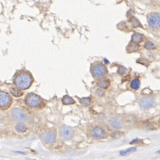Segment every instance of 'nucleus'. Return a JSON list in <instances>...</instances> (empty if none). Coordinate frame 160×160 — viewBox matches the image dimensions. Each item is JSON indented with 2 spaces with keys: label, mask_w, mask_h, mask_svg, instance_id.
<instances>
[{
  "label": "nucleus",
  "mask_w": 160,
  "mask_h": 160,
  "mask_svg": "<svg viewBox=\"0 0 160 160\" xmlns=\"http://www.w3.org/2000/svg\"><path fill=\"white\" fill-rule=\"evenodd\" d=\"M32 83H33V78L28 72H20L14 78V84L17 88L21 89L22 91L30 88Z\"/></svg>",
  "instance_id": "obj_1"
},
{
  "label": "nucleus",
  "mask_w": 160,
  "mask_h": 160,
  "mask_svg": "<svg viewBox=\"0 0 160 160\" xmlns=\"http://www.w3.org/2000/svg\"><path fill=\"white\" fill-rule=\"evenodd\" d=\"M25 103L28 107L32 108V109H38L43 106V100L40 96L34 95V93H30L25 98Z\"/></svg>",
  "instance_id": "obj_2"
},
{
  "label": "nucleus",
  "mask_w": 160,
  "mask_h": 160,
  "mask_svg": "<svg viewBox=\"0 0 160 160\" xmlns=\"http://www.w3.org/2000/svg\"><path fill=\"white\" fill-rule=\"evenodd\" d=\"M92 76L97 79H101L102 78H104L106 75L108 74V70L107 67L102 63H95L92 66L91 69Z\"/></svg>",
  "instance_id": "obj_3"
},
{
  "label": "nucleus",
  "mask_w": 160,
  "mask_h": 160,
  "mask_svg": "<svg viewBox=\"0 0 160 160\" xmlns=\"http://www.w3.org/2000/svg\"><path fill=\"white\" fill-rule=\"evenodd\" d=\"M12 104V97L9 93L0 91V109H6Z\"/></svg>",
  "instance_id": "obj_4"
},
{
  "label": "nucleus",
  "mask_w": 160,
  "mask_h": 160,
  "mask_svg": "<svg viewBox=\"0 0 160 160\" xmlns=\"http://www.w3.org/2000/svg\"><path fill=\"white\" fill-rule=\"evenodd\" d=\"M12 117L14 120L20 122V123H23L28 119L27 113L21 108H14L12 110Z\"/></svg>",
  "instance_id": "obj_5"
},
{
  "label": "nucleus",
  "mask_w": 160,
  "mask_h": 160,
  "mask_svg": "<svg viewBox=\"0 0 160 160\" xmlns=\"http://www.w3.org/2000/svg\"><path fill=\"white\" fill-rule=\"evenodd\" d=\"M60 136L63 140H69L74 136V129L68 126H62L60 128Z\"/></svg>",
  "instance_id": "obj_6"
},
{
  "label": "nucleus",
  "mask_w": 160,
  "mask_h": 160,
  "mask_svg": "<svg viewBox=\"0 0 160 160\" xmlns=\"http://www.w3.org/2000/svg\"><path fill=\"white\" fill-rule=\"evenodd\" d=\"M148 22L149 25L152 29H159L160 28V14L152 13L148 16Z\"/></svg>",
  "instance_id": "obj_7"
},
{
  "label": "nucleus",
  "mask_w": 160,
  "mask_h": 160,
  "mask_svg": "<svg viewBox=\"0 0 160 160\" xmlns=\"http://www.w3.org/2000/svg\"><path fill=\"white\" fill-rule=\"evenodd\" d=\"M155 100L151 97H143L139 101V105H140V108L143 109V110H146V109H151L155 106Z\"/></svg>",
  "instance_id": "obj_8"
},
{
  "label": "nucleus",
  "mask_w": 160,
  "mask_h": 160,
  "mask_svg": "<svg viewBox=\"0 0 160 160\" xmlns=\"http://www.w3.org/2000/svg\"><path fill=\"white\" fill-rule=\"evenodd\" d=\"M90 134L92 138H95V139H104L107 137L106 131L101 126L92 127L90 132Z\"/></svg>",
  "instance_id": "obj_9"
},
{
  "label": "nucleus",
  "mask_w": 160,
  "mask_h": 160,
  "mask_svg": "<svg viewBox=\"0 0 160 160\" xmlns=\"http://www.w3.org/2000/svg\"><path fill=\"white\" fill-rule=\"evenodd\" d=\"M109 126L113 130H119L123 127L124 122L119 117H113L109 120Z\"/></svg>",
  "instance_id": "obj_10"
},
{
  "label": "nucleus",
  "mask_w": 160,
  "mask_h": 160,
  "mask_svg": "<svg viewBox=\"0 0 160 160\" xmlns=\"http://www.w3.org/2000/svg\"><path fill=\"white\" fill-rule=\"evenodd\" d=\"M42 142L45 143H53L56 140V134L54 131H47L41 135Z\"/></svg>",
  "instance_id": "obj_11"
},
{
  "label": "nucleus",
  "mask_w": 160,
  "mask_h": 160,
  "mask_svg": "<svg viewBox=\"0 0 160 160\" xmlns=\"http://www.w3.org/2000/svg\"><path fill=\"white\" fill-rule=\"evenodd\" d=\"M97 86L101 89H107L109 86V80L107 78H101L97 83Z\"/></svg>",
  "instance_id": "obj_12"
},
{
  "label": "nucleus",
  "mask_w": 160,
  "mask_h": 160,
  "mask_svg": "<svg viewBox=\"0 0 160 160\" xmlns=\"http://www.w3.org/2000/svg\"><path fill=\"white\" fill-rule=\"evenodd\" d=\"M143 40V36L140 33H134L132 36V42H134L135 44H139Z\"/></svg>",
  "instance_id": "obj_13"
},
{
  "label": "nucleus",
  "mask_w": 160,
  "mask_h": 160,
  "mask_svg": "<svg viewBox=\"0 0 160 160\" xmlns=\"http://www.w3.org/2000/svg\"><path fill=\"white\" fill-rule=\"evenodd\" d=\"M15 130H16V132H18V133L23 134L27 131V126L24 123H18L15 126Z\"/></svg>",
  "instance_id": "obj_14"
},
{
  "label": "nucleus",
  "mask_w": 160,
  "mask_h": 160,
  "mask_svg": "<svg viewBox=\"0 0 160 160\" xmlns=\"http://www.w3.org/2000/svg\"><path fill=\"white\" fill-rule=\"evenodd\" d=\"M130 86L132 89H134V90H137L140 88V81L139 78H134L133 80L131 81V84H130Z\"/></svg>",
  "instance_id": "obj_15"
},
{
  "label": "nucleus",
  "mask_w": 160,
  "mask_h": 160,
  "mask_svg": "<svg viewBox=\"0 0 160 160\" xmlns=\"http://www.w3.org/2000/svg\"><path fill=\"white\" fill-rule=\"evenodd\" d=\"M136 151V148L135 147H132V148H129V149H126L125 150H121L119 152V154L121 156H126V155H129L131 153H134Z\"/></svg>",
  "instance_id": "obj_16"
},
{
  "label": "nucleus",
  "mask_w": 160,
  "mask_h": 160,
  "mask_svg": "<svg viewBox=\"0 0 160 160\" xmlns=\"http://www.w3.org/2000/svg\"><path fill=\"white\" fill-rule=\"evenodd\" d=\"M62 102H63L64 105H71V104H73V103L75 102V101H74V99L71 98L70 96L66 95V96H64V97L62 98Z\"/></svg>",
  "instance_id": "obj_17"
},
{
  "label": "nucleus",
  "mask_w": 160,
  "mask_h": 160,
  "mask_svg": "<svg viewBox=\"0 0 160 160\" xmlns=\"http://www.w3.org/2000/svg\"><path fill=\"white\" fill-rule=\"evenodd\" d=\"M11 95H13L15 97H20L22 95V91L17 87H13L11 88Z\"/></svg>",
  "instance_id": "obj_18"
},
{
  "label": "nucleus",
  "mask_w": 160,
  "mask_h": 160,
  "mask_svg": "<svg viewBox=\"0 0 160 160\" xmlns=\"http://www.w3.org/2000/svg\"><path fill=\"white\" fill-rule=\"evenodd\" d=\"M80 103L84 106H89L91 104V99L90 98H81L80 99Z\"/></svg>",
  "instance_id": "obj_19"
},
{
  "label": "nucleus",
  "mask_w": 160,
  "mask_h": 160,
  "mask_svg": "<svg viewBox=\"0 0 160 160\" xmlns=\"http://www.w3.org/2000/svg\"><path fill=\"white\" fill-rule=\"evenodd\" d=\"M144 48H146L147 50H153L155 49V45L152 42L148 41L144 44Z\"/></svg>",
  "instance_id": "obj_20"
},
{
  "label": "nucleus",
  "mask_w": 160,
  "mask_h": 160,
  "mask_svg": "<svg viewBox=\"0 0 160 160\" xmlns=\"http://www.w3.org/2000/svg\"><path fill=\"white\" fill-rule=\"evenodd\" d=\"M131 23H132V26L134 27V28H136V27H140V22L137 20L136 18H134V17L131 19Z\"/></svg>",
  "instance_id": "obj_21"
},
{
  "label": "nucleus",
  "mask_w": 160,
  "mask_h": 160,
  "mask_svg": "<svg viewBox=\"0 0 160 160\" xmlns=\"http://www.w3.org/2000/svg\"><path fill=\"white\" fill-rule=\"evenodd\" d=\"M126 72V69L125 67H123V66H120L119 69H118V73L119 74H125Z\"/></svg>",
  "instance_id": "obj_22"
},
{
  "label": "nucleus",
  "mask_w": 160,
  "mask_h": 160,
  "mask_svg": "<svg viewBox=\"0 0 160 160\" xmlns=\"http://www.w3.org/2000/svg\"><path fill=\"white\" fill-rule=\"evenodd\" d=\"M96 95H97L98 96H102L103 95H104V91H103V89L99 88V89L96 91Z\"/></svg>",
  "instance_id": "obj_23"
},
{
  "label": "nucleus",
  "mask_w": 160,
  "mask_h": 160,
  "mask_svg": "<svg viewBox=\"0 0 160 160\" xmlns=\"http://www.w3.org/2000/svg\"><path fill=\"white\" fill-rule=\"evenodd\" d=\"M121 135H122L121 133H119V132H117V133H115L114 134H112V137L113 138H119Z\"/></svg>",
  "instance_id": "obj_24"
},
{
  "label": "nucleus",
  "mask_w": 160,
  "mask_h": 160,
  "mask_svg": "<svg viewBox=\"0 0 160 160\" xmlns=\"http://www.w3.org/2000/svg\"><path fill=\"white\" fill-rule=\"evenodd\" d=\"M15 153H19V154H25L24 152H21V151H14Z\"/></svg>",
  "instance_id": "obj_25"
},
{
  "label": "nucleus",
  "mask_w": 160,
  "mask_h": 160,
  "mask_svg": "<svg viewBox=\"0 0 160 160\" xmlns=\"http://www.w3.org/2000/svg\"><path fill=\"white\" fill-rule=\"evenodd\" d=\"M157 154H160V149H159V150H157Z\"/></svg>",
  "instance_id": "obj_26"
}]
</instances>
